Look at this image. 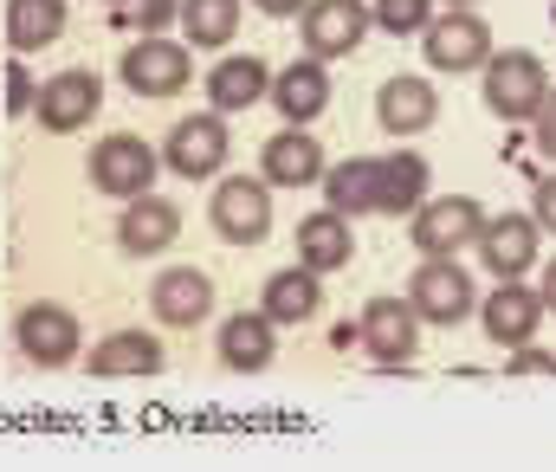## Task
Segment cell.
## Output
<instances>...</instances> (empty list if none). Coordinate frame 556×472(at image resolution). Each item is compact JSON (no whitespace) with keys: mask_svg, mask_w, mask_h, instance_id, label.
<instances>
[{"mask_svg":"<svg viewBox=\"0 0 556 472\" xmlns=\"http://www.w3.org/2000/svg\"><path fill=\"white\" fill-rule=\"evenodd\" d=\"M433 7H472V0H433Z\"/></svg>","mask_w":556,"mask_h":472,"instance_id":"obj_36","label":"cell"},{"mask_svg":"<svg viewBox=\"0 0 556 472\" xmlns=\"http://www.w3.org/2000/svg\"><path fill=\"white\" fill-rule=\"evenodd\" d=\"M181 13V0H104V20L111 26H124V33H162L168 20Z\"/></svg>","mask_w":556,"mask_h":472,"instance_id":"obj_28","label":"cell"},{"mask_svg":"<svg viewBox=\"0 0 556 472\" xmlns=\"http://www.w3.org/2000/svg\"><path fill=\"white\" fill-rule=\"evenodd\" d=\"M13 343H20L26 362H39V369H65V362H78V349H85V336H78V311H65V305H52V298H33L26 311L13 317Z\"/></svg>","mask_w":556,"mask_h":472,"instance_id":"obj_9","label":"cell"},{"mask_svg":"<svg viewBox=\"0 0 556 472\" xmlns=\"http://www.w3.org/2000/svg\"><path fill=\"white\" fill-rule=\"evenodd\" d=\"M266 98H273V111L285 117V124L311 130V124L330 111V65H324V59H311V52H304V59H291L285 72H273V91H266Z\"/></svg>","mask_w":556,"mask_h":472,"instance_id":"obj_14","label":"cell"},{"mask_svg":"<svg viewBox=\"0 0 556 472\" xmlns=\"http://www.w3.org/2000/svg\"><path fill=\"white\" fill-rule=\"evenodd\" d=\"M538 298H544V311H556V259L544 266V285H538Z\"/></svg>","mask_w":556,"mask_h":472,"instance_id":"obj_35","label":"cell"},{"mask_svg":"<svg viewBox=\"0 0 556 472\" xmlns=\"http://www.w3.org/2000/svg\"><path fill=\"white\" fill-rule=\"evenodd\" d=\"M551 26H556V0H551Z\"/></svg>","mask_w":556,"mask_h":472,"instance_id":"obj_37","label":"cell"},{"mask_svg":"<svg viewBox=\"0 0 556 472\" xmlns=\"http://www.w3.org/2000/svg\"><path fill=\"white\" fill-rule=\"evenodd\" d=\"M155 168H162L155 143H142V137H130V130L104 137V143L85 156L91 188H98V194H111V201H137V194H149V188H155Z\"/></svg>","mask_w":556,"mask_h":472,"instance_id":"obj_7","label":"cell"},{"mask_svg":"<svg viewBox=\"0 0 556 472\" xmlns=\"http://www.w3.org/2000/svg\"><path fill=\"white\" fill-rule=\"evenodd\" d=\"M207 220L227 246H260L273 233V188L260 175H220L214 201H207Z\"/></svg>","mask_w":556,"mask_h":472,"instance_id":"obj_5","label":"cell"},{"mask_svg":"<svg viewBox=\"0 0 556 472\" xmlns=\"http://www.w3.org/2000/svg\"><path fill=\"white\" fill-rule=\"evenodd\" d=\"M266 91H273V72H266V59H260V52H227V59L207 72V104H214L220 117L266 104Z\"/></svg>","mask_w":556,"mask_h":472,"instance_id":"obj_21","label":"cell"},{"mask_svg":"<svg viewBox=\"0 0 556 472\" xmlns=\"http://www.w3.org/2000/svg\"><path fill=\"white\" fill-rule=\"evenodd\" d=\"M356 336H363V349H369L382 369H402V362L415 356L420 317H415L408 298H369V305H363V323H356Z\"/></svg>","mask_w":556,"mask_h":472,"instance_id":"obj_16","label":"cell"},{"mask_svg":"<svg viewBox=\"0 0 556 472\" xmlns=\"http://www.w3.org/2000/svg\"><path fill=\"white\" fill-rule=\"evenodd\" d=\"M433 117H440V91L415 72H402L376 91V124L389 137H420V130H433Z\"/></svg>","mask_w":556,"mask_h":472,"instance_id":"obj_19","label":"cell"},{"mask_svg":"<svg viewBox=\"0 0 556 472\" xmlns=\"http://www.w3.org/2000/svg\"><path fill=\"white\" fill-rule=\"evenodd\" d=\"M408 305H415L420 323H459V317L479 305V292H472V279H466V266H453V259H420L415 279H408Z\"/></svg>","mask_w":556,"mask_h":472,"instance_id":"obj_12","label":"cell"},{"mask_svg":"<svg viewBox=\"0 0 556 472\" xmlns=\"http://www.w3.org/2000/svg\"><path fill=\"white\" fill-rule=\"evenodd\" d=\"M214 349H220V362H227V369L260 375V369H273V356H278V323L266 311H233L227 323H220Z\"/></svg>","mask_w":556,"mask_h":472,"instance_id":"obj_22","label":"cell"},{"mask_svg":"<svg viewBox=\"0 0 556 472\" xmlns=\"http://www.w3.org/2000/svg\"><path fill=\"white\" fill-rule=\"evenodd\" d=\"M369 26H376V20H369L363 0H304V13H298V39H304V52L324 59V65L343 59V52H356Z\"/></svg>","mask_w":556,"mask_h":472,"instance_id":"obj_11","label":"cell"},{"mask_svg":"<svg viewBox=\"0 0 556 472\" xmlns=\"http://www.w3.org/2000/svg\"><path fill=\"white\" fill-rule=\"evenodd\" d=\"M266 20H291V13H304V0H253Z\"/></svg>","mask_w":556,"mask_h":472,"instance_id":"obj_34","label":"cell"},{"mask_svg":"<svg viewBox=\"0 0 556 472\" xmlns=\"http://www.w3.org/2000/svg\"><path fill=\"white\" fill-rule=\"evenodd\" d=\"M531 220H538L544 233H556V175L538 181V194H531Z\"/></svg>","mask_w":556,"mask_h":472,"instance_id":"obj_32","label":"cell"},{"mask_svg":"<svg viewBox=\"0 0 556 472\" xmlns=\"http://www.w3.org/2000/svg\"><path fill=\"white\" fill-rule=\"evenodd\" d=\"M117 78H124L137 98L162 104V98H181V91L194 85V59H188V46L162 39V33H142V39H130V52L117 59Z\"/></svg>","mask_w":556,"mask_h":472,"instance_id":"obj_3","label":"cell"},{"mask_svg":"<svg viewBox=\"0 0 556 472\" xmlns=\"http://www.w3.org/2000/svg\"><path fill=\"white\" fill-rule=\"evenodd\" d=\"M531 124H538V150H544V156H556V85L544 91V111H538Z\"/></svg>","mask_w":556,"mask_h":472,"instance_id":"obj_33","label":"cell"},{"mask_svg":"<svg viewBox=\"0 0 556 472\" xmlns=\"http://www.w3.org/2000/svg\"><path fill=\"white\" fill-rule=\"evenodd\" d=\"M260 311L273 317V323H311V317L324 311V272H311V266L273 272L266 292H260Z\"/></svg>","mask_w":556,"mask_h":472,"instance_id":"obj_24","label":"cell"},{"mask_svg":"<svg viewBox=\"0 0 556 472\" xmlns=\"http://www.w3.org/2000/svg\"><path fill=\"white\" fill-rule=\"evenodd\" d=\"M369 20L382 33H395V39H415V33H427V20H433V0H369Z\"/></svg>","mask_w":556,"mask_h":472,"instance_id":"obj_29","label":"cell"},{"mask_svg":"<svg viewBox=\"0 0 556 472\" xmlns=\"http://www.w3.org/2000/svg\"><path fill=\"white\" fill-rule=\"evenodd\" d=\"M98 104H104V85H98V72L72 65V72H52V78L39 85V98H33V117H39V130H46V137H78V130L98 117Z\"/></svg>","mask_w":556,"mask_h":472,"instance_id":"obj_10","label":"cell"},{"mask_svg":"<svg viewBox=\"0 0 556 472\" xmlns=\"http://www.w3.org/2000/svg\"><path fill=\"white\" fill-rule=\"evenodd\" d=\"M511 375H556V356L551 349H538V343H511V362H505Z\"/></svg>","mask_w":556,"mask_h":472,"instance_id":"obj_31","label":"cell"},{"mask_svg":"<svg viewBox=\"0 0 556 472\" xmlns=\"http://www.w3.org/2000/svg\"><path fill=\"white\" fill-rule=\"evenodd\" d=\"M227 156H233V130H227L220 111H194V117H181V124L162 137V168L181 175V181H207V175H220Z\"/></svg>","mask_w":556,"mask_h":472,"instance_id":"obj_4","label":"cell"},{"mask_svg":"<svg viewBox=\"0 0 556 472\" xmlns=\"http://www.w3.org/2000/svg\"><path fill=\"white\" fill-rule=\"evenodd\" d=\"M149 311H155V323H168V330H194L201 317L214 311V279L201 266H168L149 285Z\"/></svg>","mask_w":556,"mask_h":472,"instance_id":"obj_17","label":"cell"},{"mask_svg":"<svg viewBox=\"0 0 556 472\" xmlns=\"http://www.w3.org/2000/svg\"><path fill=\"white\" fill-rule=\"evenodd\" d=\"M181 240V207L168 201V194H137V201H124V214H117V246L130 253V259H155V253H168Z\"/></svg>","mask_w":556,"mask_h":472,"instance_id":"obj_15","label":"cell"},{"mask_svg":"<svg viewBox=\"0 0 556 472\" xmlns=\"http://www.w3.org/2000/svg\"><path fill=\"white\" fill-rule=\"evenodd\" d=\"M298 259H304L311 272H343V266L356 259L350 220H343L337 207H317V214H304V220H298Z\"/></svg>","mask_w":556,"mask_h":472,"instance_id":"obj_23","label":"cell"},{"mask_svg":"<svg viewBox=\"0 0 556 472\" xmlns=\"http://www.w3.org/2000/svg\"><path fill=\"white\" fill-rule=\"evenodd\" d=\"M7 52L13 59H33L46 52L59 33H65V0H7Z\"/></svg>","mask_w":556,"mask_h":472,"instance_id":"obj_26","label":"cell"},{"mask_svg":"<svg viewBox=\"0 0 556 472\" xmlns=\"http://www.w3.org/2000/svg\"><path fill=\"white\" fill-rule=\"evenodd\" d=\"M7 98H13V104H0L7 117H26V111H33V98H39V85L26 78V59H13V65H7Z\"/></svg>","mask_w":556,"mask_h":472,"instance_id":"obj_30","label":"cell"},{"mask_svg":"<svg viewBox=\"0 0 556 472\" xmlns=\"http://www.w3.org/2000/svg\"><path fill=\"white\" fill-rule=\"evenodd\" d=\"M260 181L266 188H311V181H324V143L311 130L285 124L278 137H266V150H260Z\"/></svg>","mask_w":556,"mask_h":472,"instance_id":"obj_18","label":"cell"},{"mask_svg":"<svg viewBox=\"0 0 556 472\" xmlns=\"http://www.w3.org/2000/svg\"><path fill=\"white\" fill-rule=\"evenodd\" d=\"M479 323H485V336L492 343H531L538 336V323H544V298L525 285V279H498V292L479 305Z\"/></svg>","mask_w":556,"mask_h":472,"instance_id":"obj_20","label":"cell"},{"mask_svg":"<svg viewBox=\"0 0 556 472\" xmlns=\"http://www.w3.org/2000/svg\"><path fill=\"white\" fill-rule=\"evenodd\" d=\"M420 46H427V65L433 72H479L485 59H492V26L472 13V7H446V13H433L427 20V33H420Z\"/></svg>","mask_w":556,"mask_h":472,"instance_id":"obj_8","label":"cell"},{"mask_svg":"<svg viewBox=\"0 0 556 472\" xmlns=\"http://www.w3.org/2000/svg\"><path fill=\"white\" fill-rule=\"evenodd\" d=\"M433 188V168L427 156H350L337 168H324V207H337L343 220L356 214H415Z\"/></svg>","mask_w":556,"mask_h":472,"instance_id":"obj_1","label":"cell"},{"mask_svg":"<svg viewBox=\"0 0 556 472\" xmlns=\"http://www.w3.org/2000/svg\"><path fill=\"white\" fill-rule=\"evenodd\" d=\"M538 240H544V227L531 220V214H485V227H479V259L498 272V279H525L531 266H538Z\"/></svg>","mask_w":556,"mask_h":472,"instance_id":"obj_13","label":"cell"},{"mask_svg":"<svg viewBox=\"0 0 556 472\" xmlns=\"http://www.w3.org/2000/svg\"><path fill=\"white\" fill-rule=\"evenodd\" d=\"M240 13H247V0H181V33H188V46H207V52H220V46H233L240 39Z\"/></svg>","mask_w":556,"mask_h":472,"instance_id":"obj_27","label":"cell"},{"mask_svg":"<svg viewBox=\"0 0 556 472\" xmlns=\"http://www.w3.org/2000/svg\"><path fill=\"white\" fill-rule=\"evenodd\" d=\"M162 362H168V356H162V343H155L149 330H111V336H98L91 356H85L91 375H155Z\"/></svg>","mask_w":556,"mask_h":472,"instance_id":"obj_25","label":"cell"},{"mask_svg":"<svg viewBox=\"0 0 556 472\" xmlns=\"http://www.w3.org/2000/svg\"><path fill=\"white\" fill-rule=\"evenodd\" d=\"M479 227H485V207L472 194H433V201L415 207L408 240H415L420 259H453V253H466L479 240Z\"/></svg>","mask_w":556,"mask_h":472,"instance_id":"obj_6","label":"cell"},{"mask_svg":"<svg viewBox=\"0 0 556 472\" xmlns=\"http://www.w3.org/2000/svg\"><path fill=\"white\" fill-rule=\"evenodd\" d=\"M479 72H485L479 91H485V111H492V117H505V124H531V117L544 111L551 72H544L538 52H525V46H518V52H492Z\"/></svg>","mask_w":556,"mask_h":472,"instance_id":"obj_2","label":"cell"}]
</instances>
